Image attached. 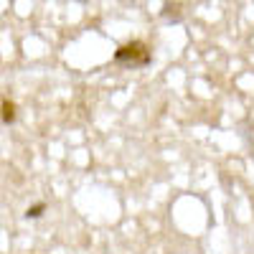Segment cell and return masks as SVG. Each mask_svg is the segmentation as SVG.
<instances>
[{
    "mask_svg": "<svg viewBox=\"0 0 254 254\" xmlns=\"http://www.w3.org/2000/svg\"><path fill=\"white\" fill-rule=\"evenodd\" d=\"M150 59H153V54H150V46H147L145 41H130V44H125L115 51V61L120 66H127V69L147 66Z\"/></svg>",
    "mask_w": 254,
    "mask_h": 254,
    "instance_id": "6da1fadb",
    "label": "cell"
},
{
    "mask_svg": "<svg viewBox=\"0 0 254 254\" xmlns=\"http://www.w3.org/2000/svg\"><path fill=\"white\" fill-rule=\"evenodd\" d=\"M0 120H3L5 125L15 122V104L10 99H3V104H0Z\"/></svg>",
    "mask_w": 254,
    "mask_h": 254,
    "instance_id": "7a4b0ae2",
    "label": "cell"
},
{
    "mask_svg": "<svg viewBox=\"0 0 254 254\" xmlns=\"http://www.w3.org/2000/svg\"><path fill=\"white\" fill-rule=\"evenodd\" d=\"M46 211V203H36V206H28L26 208V219H38L41 214Z\"/></svg>",
    "mask_w": 254,
    "mask_h": 254,
    "instance_id": "3957f363",
    "label": "cell"
}]
</instances>
